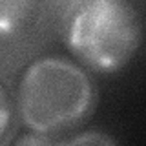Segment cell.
Listing matches in <instances>:
<instances>
[{"label": "cell", "instance_id": "277c9868", "mask_svg": "<svg viewBox=\"0 0 146 146\" xmlns=\"http://www.w3.org/2000/svg\"><path fill=\"white\" fill-rule=\"evenodd\" d=\"M15 97L6 88V84L0 80V143H4L7 135L11 133L13 124H15Z\"/></svg>", "mask_w": 146, "mask_h": 146}, {"label": "cell", "instance_id": "3957f363", "mask_svg": "<svg viewBox=\"0 0 146 146\" xmlns=\"http://www.w3.org/2000/svg\"><path fill=\"white\" fill-rule=\"evenodd\" d=\"M38 0H0V42L15 38L31 24Z\"/></svg>", "mask_w": 146, "mask_h": 146}, {"label": "cell", "instance_id": "7a4b0ae2", "mask_svg": "<svg viewBox=\"0 0 146 146\" xmlns=\"http://www.w3.org/2000/svg\"><path fill=\"white\" fill-rule=\"evenodd\" d=\"M143 44V20L128 0H88L75 11L66 48L82 68L110 75L135 58Z\"/></svg>", "mask_w": 146, "mask_h": 146}, {"label": "cell", "instance_id": "6da1fadb", "mask_svg": "<svg viewBox=\"0 0 146 146\" xmlns=\"http://www.w3.org/2000/svg\"><path fill=\"white\" fill-rule=\"evenodd\" d=\"M97 102V90L79 66L64 57H40L22 71L15 108L31 133L58 135L86 121Z\"/></svg>", "mask_w": 146, "mask_h": 146}, {"label": "cell", "instance_id": "8992f818", "mask_svg": "<svg viewBox=\"0 0 146 146\" xmlns=\"http://www.w3.org/2000/svg\"><path fill=\"white\" fill-rule=\"evenodd\" d=\"M48 143H53V141L48 135H40V133L26 135V137H20L17 141V144H48Z\"/></svg>", "mask_w": 146, "mask_h": 146}, {"label": "cell", "instance_id": "5b68a950", "mask_svg": "<svg viewBox=\"0 0 146 146\" xmlns=\"http://www.w3.org/2000/svg\"><path fill=\"white\" fill-rule=\"evenodd\" d=\"M68 143L70 144H115L117 141L106 133H100V131H90L88 135L71 137Z\"/></svg>", "mask_w": 146, "mask_h": 146}]
</instances>
